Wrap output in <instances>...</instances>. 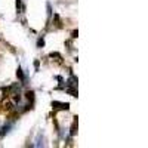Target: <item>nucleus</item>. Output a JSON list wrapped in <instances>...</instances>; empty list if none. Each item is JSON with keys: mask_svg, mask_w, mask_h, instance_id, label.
<instances>
[{"mask_svg": "<svg viewBox=\"0 0 148 148\" xmlns=\"http://www.w3.org/2000/svg\"><path fill=\"white\" fill-rule=\"evenodd\" d=\"M73 136L77 133V117H74V121H73V125H71V132H70Z\"/></svg>", "mask_w": 148, "mask_h": 148, "instance_id": "obj_3", "label": "nucleus"}, {"mask_svg": "<svg viewBox=\"0 0 148 148\" xmlns=\"http://www.w3.org/2000/svg\"><path fill=\"white\" fill-rule=\"evenodd\" d=\"M16 9H18V12H22V3H21V0H16Z\"/></svg>", "mask_w": 148, "mask_h": 148, "instance_id": "obj_8", "label": "nucleus"}, {"mask_svg": "<svg viewBox=\"0 0 148 148\" xmlns=\"http://www.w3.org/2000/svg\"><path fill=\"white\" fill-rule=\"evenodd\" d=\"M16 76H18V79H19V80H22V79H24V74H22V71H21L19 68H18V71H16Z\"/></svg>", "mask_w": 148, "mask_h": 148, "instance_id": "obj_9", "label": "nucleus"}, {"mask_svg": "<svg viewBox=\"0 0 148 148\" xmlns=\"http://www.w3.org/2000/svg\"><path fill=\"white\" fill-rule=\"evenodd\" d=\"M52 107H53V110H68L70 108V104L68 102H56V101H53L52 102Z\"/></svg>", "mask_w": 148, "mask_h": 148, "instance_id": "obj_1", "label": "nucleus"}, {"mask_svg": "<svg viewBox=\"0 0 148 148\" xmlns=\"http://www.w3.org/2000/svg\"><path fill=\"white\" fill-rule=\"evenodd\" d=\"M49 56H51V58H52V61H55L56 64H62V56H61L58 52H52Z\"/></svg>", "mask_w": 148, "mask_h": 148, "instance_id": "obj_2", "label": "nucleus"}, {"mask_svg": "<svg viewBox=\"0 0 148 148\" xmlns=\"http://www.w3.org/2000/svg\"><path fill=\"white\" fill-rule=\"evenodd\" d=\"M25 98H27L28 101H33V99H34V92H33V90H28V92L25 93Z\"/></svg>", "mask_w": 148, "mask_h": 148, "instance_id": "obj_4", "label": "nucleus"}, {"mask_svg": "<svg viewBox=\"0 0 148 148\" xmlns=\"http://www.w3.org/2000/svg\"><path fill=\"white\" fill-rule=\"evenodd\" d=\"M37 45H39V47H42V46L45 45V42H43V39H39V42H37Z\"/></svg>", "mask_w": 148, "mask_h": 148, "instance_id": "obj_10", "label": "nucleus"}, {"mask_svg": "<svg viewBox=\"0 0 148 148\" xmlns=\"http://www.w3.org/2000/svg\"><path fill=\"white\" fill-rule=\"evenodd\" d=\"M67 92H68L71 96H77V90L74 89V88H68V89H67Z\"/></svg>", "mask_w": 148, "mask_h": 148, "instance_id": "obj_6", "label": "nucleus"}, {"mask_svg": "<svg viewBox=\"0 0 148 148\" xmlns=\"http://www.w3.org/2000/svg\"><path fill=\"white\" fill-rule=\"evenodd\" d=\"M3 110L5 111H10L12 110V104L10 102H3Z\"/></svg>", "mask_w": 148, "mask_h": 148, "instance_id": "obj_7", "label": "nucleus"}, {"mask_svg": "<svg viewBox=\"0 0 148 148\" xmlns=\"http://www.w3.org/2000/svg\"><path fill=\"white\" fill-rule=\"evenodd\" d=\"M53 18H55V25H56L58 28H61V27H62V24H61V19H59V16H58V15H55Z\"/></svg>", "mask_w": 148, "mask_h": 148, "instance_id": "obj_5", "label": "nucleus"}, {"mask_svg": "<svg viewBox=\"0 0 148 148\" xmlns=\"http://www.w3.org/2000/svg\"><path fill=\"white\" fill-rule=\"evenodd\" d=\"M77 34H79V33H77V30H74V31H73V39H76Z\"/></svg>", "mask_w": 148, "mask_h": 148, "instance_id": "obj_11", "label": "nucleus"}]
</instances>
